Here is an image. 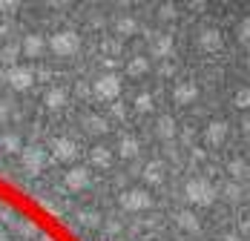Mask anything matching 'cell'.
Listing matches in <instances>:
<instances>
[{"label": "cell", "mask_w": 250, "mask_h": 241, "mask_svg": "<svg viewBox=\"0 0 250 241\" xmlns=\"http://www.w3.org/2000/svg\"><path fill=\"white\" fill-rule=\"evenodd\" d=\"M187 198L196 201V204H213L216 187L207 184V181H190V184H187Z\"/></svg>", "instance_id": "7a4b0ae2"}, {"label": "cell", "mask_w": 250, "mask_h": 241, "mask_svg": "<svg viewBox=\"0 0 250 241\" xmlns=\"http://www.w3.org/2000/svg\"><path fill=\"white\" fill-rule=\"evenodd\" d=\"M227 241H239V239H236V236H227Z\"/></svg>", "instance_id": "9a60e30c"}, {"label": "cell", "mask_w": 250, "mask_h": 241, "mask_svg": "<svg viewBox=\"0 0 250 241\" xmlns=\"http://www.w3.org/2000/svg\"><path fill=\"white\" fill-rule=\"evenodd\" d=\"M9 80H12V89H29L35 83V75L29 72L26 66H15L12 75H9Z\"/></svg>", "instance_id": "277c9868"}, {"label": "cell", "mask_w": 250, "mask_h": 241, "mask_svg": "<svg viewBox=\"0 0 250 241\" xmlns=\"http://www.w3.org/2000/svg\"><path fill=\"white\" fill-rule=\"evenodd\" d=\"M196 95V92H193V89H187V86H184V89H181V92H175V100H178V103H187V100H190V98Z\"/></svg>", "instance_id": "30bf717a"}, {"label": "cell", "mask_w": 250, "mask_h": 241, "mask_svg": "<svg viewBox=\"0 0 250 241\" xmlns=\"http://www.w3.org/2000/svg\"><path fill=\"white\" fill-rule=\"evenodd\" d=\"M225 132H227V123H213L210 126V141H219Z\"/></svg>", "instance_id": "9c48e42d"}, {"label": "cell", "mask_w": 250, "mask_h": 241, "mask_svg": "<svg viewBox=\"0 0 250 241\" xmlns=\"http://www.w3.org/2000/svg\"><path fill=\"white\" fill-rule=\"evenodd\" d=\"M135 152H138V144H135V141L124 144V155H135Z\"/></svg>", "instance_id": "4fadbf2b"}, {"label": "cell", "mask_w": 250, "mask_h": 241, "mask_svg": "<svg viewBox=\"0 0 250 241\" xmlns=\"http://www.w3.org/2000/svg\"><path fill=\"white\" fill-rule=\"evenodd\" d=\"M118 92H121V78H118V75H106V78L98 80V95L115 98Z\"/></svg>", "instance_id": "5b68a950"}, {"label": "cell", "mask_w": 250, "mask_h": 241, "mask_svg": "<svg viewBox=\"0 0 250 241\" xmlns=\"http://www.w3.org/2000/svg\"><path fill=\"white\" fill-rule=\"evenodd\" d=\"M121 201H124L129 210H144V207L150 204V195L144 193V190H129V193L121 198Z\"/></svg>", "instance_id": "8992f818"}, {"label": "cell", "mask_w": 250, "mask_h": 241, "mask_svg": "<svg viewBox=\"0 0 250 241\" xmlns=\"http://www.w3.org/2000/svg\"><path fill=\"white\" fill-rule=\"evenodd\" d=\"M6 118V100H0V120Z\"/></svg>", "instance_id": "5bb4252c"}, {"label": "cell", "mask_w": 250, "mask_h": 241, "mask_svg": "<svg viewBox=\"0 0 250 241\" xmlns=\"http://www.w3.org/2000/svg\"><path fill=\"white\" fill-rule=\"evenodd\" d=\"M178 224H184V227H196V218L190 216V213H181V216H178Z\"/></svg>", "instance_id": "7c38bea8"}, {"label": "cell", "mask_w": 250, "mask_h": 241, "mask_svg": "<svg viewBox=\"0 0 250 241\" xmlns=\"http://www.w3.org/2000/svg\"><path fill=\"white\" fill-rule=\"evenodd\" d=\"M52 46H55V52H58V55H75L78 46H81V40H78L75 32H61V35H55Z\"/></svg>", "instance_id": "3957f363"}, {"label": "cell", "mask_w": 250, "mask_h": 241, "mask_svg": "<svg viewBox=\"0 0 250 241\" xmlns=\"http://www.w3.org/2000/svg\"><path fill=\"white\" fill-rule=\"evenodd\" d=\"M201 40H204V46L210 49V46H216V40H219V35H216V32H204V35H201Z\"/></svg>", "instance_id": "8fae6325"}, {"label": "cell", "mask_w": 250, "mask_h": 241, "mask_svg": "<svg viewBox=\"0 0 250 241\" xmlns=\"http://www.w3.org/2000/svg\"><path fill=\"white\" fill-rule=\"evenodd\" d=\"M55 155H58L61 161H72V158L78 155V146L72 144L69 138H61V141L55 144Z\"/></svg>", "instance_id": "52a82bcc"}, {"label": "cell", "mask_w": 250, "mask_h": 241, "mask_svg": "<svg viewBox=\"0 0 250 241\" xmlns=\"http://www.w3.org/2000/svg\"><path fill=\"white\" fill-rule=\"evenodd\" d=\"M0 241H29L26 230L18 224L15 195L3 181H0Z\"/></svg>", "instance_id": "6da1fadb"}, {"label": "cell", "mask_w": 250, "mask_h": 241, "mask_svg": "<svg viewBox=\"0 0 250 241\" xmlns=\"http://www.w3.org/2000/svg\"><path fill=\"white\" fill-rule=\"evenodd\" d=\"M86 178H89V172H86V169H75V172H69V187H83V184H86Z\"/></svg>", "instance_id": "ba28073f"}]
</instances>
